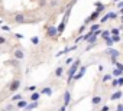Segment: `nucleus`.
I'll return each mask as SVG.
<instances>
[{"mask_svg":"<svg viewBox=\"0 0 123 111\" xmlns=\"http://www.w3.org/2000/svg\"><path fill=\"white\" fill-rule=\"evenodd\" d=\"M78 67H80V59L74 61V64L70 67V69H68V72H67V82H71V81H73V77L75 75V72H77Z\"/></svg>","mask_w":123,"mask_h":111,"instance_id":"nucleus-1","label":"nucleus"},{"mask_svg":"<svg viewBox=\"0 0 123 111\" xmlns=\"http://www.w3.org/2000/svg\"><path fill=\"white\" fill-rule=\"evenodd\" d=\"M107 53L111 56V62H114V61L117 59V56L120 55V52H119V50H116V49H109V50H107Z\"/></svg>","mask_w":123,"mask_h":111,"instance_id":"nucleus-2","label":"nucleus"},{"mask_svg":"<svg viewBox=\"0 0 123 111\" xmlns=\"http://www.w3.org/2000/svg\"><path fill=\"white\" fill-rule=\"evenodd\" d=\"M98 16H100V13H97V12H93V13H91V15H90V16H88V17L86 19L84 25H87V23H91V22H94V20H96V19H97Z\"/></svg>","mask_w":123,"mask_h":111,"instance_id":"nucleus-3","label":"nucleus"},{"mask_svg":"<svg viewBox=\"0 0 123 111\" xmlns=\"http://www.w3.org/2000/svg\"><path fill=\"white\" fill-rule=\"evenodd\" d=\"M46 35H48L49 38H54V36H56V35H58V30H56V28H55V26H49V28L46 29Z\"/></svg>","mask_w":123,"mask_h":111,"instance_id":"nucleus-4","label":"nucleus"},{"mask_svg":"<svg viewBox=\"0 0 123 111\" xmlns=\"http://www.w3.org/2000/svg\"><path fill=\"white\" fill-rule=\"evenodd\" d=\"M19 87H20V81H19V79H15V81L10 84V88H9V89H10V91H18Z\"/></svg>","mask_w":123,"mask_h":111,"instance_id":"nucleus-5","label":"nucleus"},{"mask_svg":"<svg viewBox=\"0 0 123 111\" xmlns=\"http://www.w3.org/2000/svg\"><path fill=\"white\" fill-rule=\"evenodd\" d=\"M84 72H86V67H81V68H80V72H78L77 75H74V77H73V79H75V81L81 79V78H83V75H84Z\"/></svg>","mask_w":123,"mask_h":111,"instance_id":"nucleus-6","label":"nucleus"},{"mask_svg":"<svg viewBox=\"0 0 123 111\" xmlns=\"http://www.w3.org/2000/svg\"><path fill=\"white\" fill-rule=\"evenodd\" d=\"M70 101H71V94H70V91H65V94H64V107H67L70 104Z\"/></svg>","mask_w":123,"mask_h":111,"instance_id":"nucleus-7","label":"nucleus"},{"mask_svg":"<svg viewBox=\"0 0 123 111\" xmlns=\"http://www.w3.org/2000/svg\"><path fill=\"white\" fill-rule=\"evenodd\" d=\"M38 107V102H31V104H26V110L25 111H31V110H33V108H36Z\"/></svg>","mask_w":123,"mask_h":111,"instance_id":"nucleus-8","label":"nucleus"},{"mask_svg":"<svg viewBox=\"0 0 123 111\" xmlns=\"http://www.w3.org/2000/svg\"><path fill=\"white\" fill-rule=\"evenodd\" d=\"M96 6H97V7H96V12H97V13H100V12H103V10L106 9V6H104L103 3H96Z\"/></svg>","mask_w":123,"mask_h":111,"instance_id":"nucleus-9","label":"nucleus"},{"mask_svg":"<svg viewBox=\"0 0 123 111\" xmlns=\"http://www.w3.org/2000/svg\"><path fill=\"white\" fill-rule=\"evenodd\" d=\"M15 20H16V23H23L25 22V16L23 15H16L15 16Z\"/></svg>","mask_w":123,"mask_h":111,"instance_id":"nucleus-10","label":"nucleus"},{"mask_svg":"<svg viewBox=\"0 0 123 111\" xmlns=\"http://www.w3.org/2000/svg\"><path fill=\"white\" fill-rule=\"evenodd\" d=\"M38 100H39V94L38 92H32L31 94V101L32 102H38Z\"/></svg>","mask_w":123,"mask_h":111,"instance_id":"nucleus-11","label":"nucleus"},{"mask_svg":"<svg viewBox=\"0 0 123 111\" xmlns=\"http://www.w3.org/2000/svg\"><path fill=\"white\" fill-rule=\"evenodd\" d=\"M62 72H64V68H62V67H58L56 71H55V77H58V78L62 77Z\"/></svg>","mask_w":123,"mask_h":111,"instance_id":"nucleus-12","label":"nucleus"},{"mask_svg":"<svg viewBox=\"0 0 123 111\" xmlns=\"http://www.w3.org/2000/svg\"><path fill=\"white\" fill-rule=\"evenodd\" d=\"M122 97V91H116L114 94H111V97H110V100H119Z\"/></svg>","mask_w":123,"mask_h":111,"instance_id":"nucleus-13","label":"nucleus"},{"mask_svg":"<svg viewBox=\"0 0 123 111\" xmlns=\"http://www.w3.org/2000/svg\"><path fill=\"white\" fill-rule=\"evenodd\" d=\"M91 102H93L94 105H97V104H100V102H101V97H100V95H96V97H93V100H91Z\"/></svg>","mask_w":123,"mask_h":111,"instance_id":"nucleus-14","label":"nucleus"},{"mask_svg":"<svg viewBox=\"0 0 123 111\" xmlns=\"http://www.w3.org/2000/svg\"><path fill=\"white\" fill-rule=\"evenodd\" d=\"M15 56H16L18 59H23V52H22L20 49H18V50H15Z\"/></svg>","mask_w":123,"mask_h":111,"instance_id":"nucleus-15","label":"nucleus"},{"mask_svg":"<svg viewBox=\"0 0 123 111\" xmlns=\"http://www.w3.org/2000/svg\"><path fill=\"white\" fill-rule=\"evenodd\" d=\"M106 17H107V20H109V19H116V17H117V13H114V12H109V13L106 15Z\"/></svg>","mask_w":123,"mask_h":111,"instance_id":"nucleus-16","label":"nucleus"},{"mask_svg":"<svg viewBox=\"0 0 123 111\" xmlns=\"http://www.w3.org/2000/svg\"><path fill=\"white\" fill-rule=\"evenodd\" d=\"M96 39H97V36H96V35L93 33V35H91V36H88V38H87L86 40H87L88 43H94V42H96Z\"/></svg>","mask_w":123,"mask_h":111,"instance_id":"nucleus-17","label":"nucleus"},{"mask_svg":"<svg viewBox=\"0 0 123 111\" xmlns=\"http://www.w3.org/2000/svg\"><path fill=\"white\" fill-rule=\"evenodd\" d=\"M122 74H123V71H120V69H114V71H113L110 75H113V77H117V78H119Z\"/></svg>","mask_w":123,"mask_h":111,"instance_id":"nucleus-18","label":"nucleus"},{"mask_svg":"<svg viewBox=\"0 0 123 111\" xmlns=\"http://www.w3.org/2000/svg\"><path fill=\"white\" fill-rule=\"evenodd\" d=\"M41 94H46V95H51V94H52V89H51L49 87H46V88H43V89L41 91Z\"/></svg>","mask_w":123,"mask_h":111,"instance_id":"nucleus-19","label":"nucleus"},{"mask_svg":"<svg viewBox=\"0 0 123 111\" xmlns=\"http://www.w3.org/2000/svg\"><path fill=\"white\" fill-rule=\"evenodd\" d=\"M26 104H28V102H26L25 100H20V101H18V107H19V108H25V107H26Z\"/></svg>","mask_w":123,"mask_h":111,"instance_id":"nucleus-20","label":"nucleus"},{"mask_svg":"<svg viewBox=\"0 0 123 111\" xmlns=\"http://www.w3.org/2000/svg\"><path fill=\"white\" fill-rule=\"evenodd\" d=\"M23 97H22V94H16V95H13L12 97V101H20Z\"/></svg>","mask_w":123,"mask_h":111,"instance_id":"nucleus-21","label":"nucleus"},{"mask_svg":"<svg viewBox=\"0 0 123 111\" xmlns=\"http://www.w3.org/2000/svg\"><path fill=\"white\" fill-rule=\"evenodd\" d=\"M96 30H98V25H97V23H94V25L90 28V32H91V33H94Z\"/></svg>","mask_w":123,"mask_h":111,"instance_id":"nucleus-22","label":"nucleus"},{"mask_svg":"<svg viewBox=\"0 0 123 111\" xmlns=\"http://www.w3.org/2000/svg\"><path fill=\"white\" fill-rule=\"evenodd\" d=\"M119 32H120V29L119 28H114V29H111V36H116V35H119Z\"/></svg>","mask_w":123,"mask_h":111,"instance_id":"nucleus-23","label":"nucleus"},{"mask_svg":"<svg viewBox=\"0 0 123 111\" xmlns=\"http://www.w3.org/2000/svg\"><path fill=\"white\" fill-rule=\"evenodd\" d=\"M100 35H101V38H103V39H107V38H109V35H110V32H109V30H104V32H101Z\"/></svg>","mask_w":123,"mask_h":111,"instance_id":"nucleus-24","label":"nucleus"},{"mask_svg":"<svg viewBox=\"0 0 123 111\" xmlns=\"http://www.w3.org/2000/svg\"><path fill=\"white\" fill-rule=\"evenodd\" d=\"M113 64H114V65H116V69H120V71H123V65H122V64H120V62H117V61H114V62H113Z\"/></svg>","mask_w":123,"mask_h":111,"instance_id":"nucleus-25","label":"nucleus"},{"mask_svg":"<svg viewBox=\"0 0 123 111\" xmlns=\"http://www.w3.org/2000/svg\"><path fill=\"white\" fill-rule=\"evenodd\" d=\"M31 42H32L33 45H38V43H39V38H38V36H33V38L31 39Z\"/></svg>","mask_w":123,"mask_h":111,"instance_id":"nucleus-26","label":"nucleus"},{"mask_svg":"<svg viewBox=\"0 0 123 111\" xmlns=\"http://www.w3.org/2000/svg\"><path fill=\"white\" fill-rule=\"evenodd\" d=\"M111 40H113V43H116V42H120V36H119V35H116V36H111Z\"/></svg>","mask_w":123,"mask_h":111,"instance_id":"nucleus-27","label":"nucleus"},{"mask_svg":"<svg viewBox=\"0 0 123 111\" xmlns=\"http://www.w3.org/2000/svg\"><path fill=\"white\" fill-rule=\"evenodd\" d=\"M106 45H107V46H111V45H113V40H111V38H110V36L106 39Z\"/></svg>","mask_w":123,"mask_h":111,"instance_id":"nucleus-28","label":"nucleus"},{"mask_svg":"<svg viewBox=\"0 0 123 111\" xmlns=\"http://www.w3.org/2000/svg\"><path fill=\"white\" fill-rule=\"evenodd\" d=\"M109 79H111V75H110V74H109V75H104V77H103V81H104V82H106V81H109Z\"/></svg>","mask_w":123,"mask_h":111,"instance_id":"nucleus-29","label":"nucleus"},{"mask_svg":"<svg viewBox=\"0 0 123 111\" xmlns=\"http://www.w3.org/2000/svg\"><path fill=\"white\" fill-rule=\"evenodd\" d=\"M117 85H123V78H122V77L117 78Z\"/></svg>","mask_w":123,"mask_h":111,"instance_id":"nucleus-30","label":"nucleus"},{"mask_svg":"<svg viewBox=\"0 0 123 111\" xmlns=\"http://www.w3.org/2000/svg\"><path fill=\"white\" fill-rule=\"evenodd\" d=\"M35 89H36V87H28L26 88V91H29V92H33Z\"/></svg>","mask_w":123,"mask_h":111,"instance_id":"nucleus-31","label":"nucleus"},{"mask_svg":"<svg viewBox=\"0 0 123 111\" xmlns=\"http://www.w3.org/2000/svg\"><path fill=\"white\" fill-rule=\"evenodd\" d=\"M5 43H6V38L0 36V45H5Z\"/></svg>","mask_w":123,"mask_h":111,"instance_id":"nucleus-32","label":"nucleus"},{"mask_svg":"<svg viewBox=\"0 0 123 111\" xmlns=\"http://www.w3.org/2000/svg\"><path fill=\"white\" fill-rule=\"evenodd\" d=\"M122 7H123V2H117V9L122 10Z\"/></svg>","mask_w":123,"mask_h":111,"instance_id":"nucleus-33","label":"nucleus"},{"mask_svg":"<svg viewBox=\"0 0 123 111\" xmlns=\"http://www.w3.org/2000/svg\"><path fill=\"white\" fill-rule=\"evenodd\" d=\"M2 30H3V32H9V30H10V28H9V26H6V25H5V26H3V28H2Z\"/></svg>","mask_w":123,"mask_h":111,"instance_id":"nucleus-34","label":"nucleus"},{"mask_svg":"<svg viewBox=\"0 0 123 111\" xmlns=\"http://www.w3.org/2000/svg\"><path fill=\"white\" fill-rule=\"evenodd\" d=\"M109 110H110V108H109V107H107V105H103V107H101V110H100V111H109Z\"/></svg>","mask_w":123,"mask_h":111,"instance_id":"nucleus-35","label":"nucleus"},{"mask_svg":"<svg viewBox=\"0 0 123 111\" xmlns=\"http://www.w3.org/2000/svg\"><path fill=\"white\" fill-rule=\"evenodd\" d=\"M84 29H86V25H83V26L78 29V32H80V33H83V32H84Z\"/></svg>","mask_w":123,"mask_h":111,"instance_id":"nucleus-36","label":"nucleus"},{"mask_svg":"<svg viewBox=\"0 0 123 111\" xmlns=\"http://www.w3.org/2000/svg\"><path fill=\"white\" fill-rule=\"evenodd\" d=\"M111 85H113L114 88H116V87H119V85H117V79H113V82H111Z\"/></svg>","mask_w":123,"mask_h":111,"instance_id":"nucleus-37","label":"nucleus"},{"mask_svg":"<svg viewBox=\"0 0 123 111\" xmlns=\"http://www.w3.org/2000/svg\"><path fill=\"white\" fill-rule=\"evenodd\" d=\"M117 111H123V105H122V104L117 105Z\"/></svg>","mask_w":123,"mask_h":111,"instance_id":"nucleus-38","label":"nucleus"},{"mask_svg":"<svg viewBox=\"0 0 123 111\" xmlns=\"http://www.w3.org/2000/svg\"><path fill=\"white\" fill-rule=\"evenodd\" d=\"M16 38H18V39H22V38H23V35H22V33H16Z\"/></svg>","mask_w":123,"mask_h":111,"instance_id":"nucleus-39","label":"nucleus"},{"mask_svg":"<svg viewBox=\"0 0 123 111\" xmlns=\"http://www.w3.org/2000/svg\"><path fill=\"white\" fill-rule=\"evenodd\" d=\"M73 61H74V59H73V58H68V59H67V64H71V62H73Z\"/></svg>","mask_w":123,"mask_h":111,"instance_id":"nucleus-40","label":"nucleus"},{"mask_svg":"<svg viewBox=\"0 0 123 111\" xmlns=\"http://www.w3.org/2000/svg\"><path fill=\"white\" fill-rule=\"evenodd\" d=\"M65 110H67V107H64V105L61 107V111H65Z\"/></svg>","mask_w":123,"mask_h":111,"instance_id":"nucleus-41","label":"nucleus"},{"mask_svg":"<svg viewBox=\"0 0 123 111\" xmlns=\"http://www.w3.org/2000/svg\"><path fill=\"white\" fill-rule=\"evenodd\" d=\"M113 2H120V0H113Z\"/></svg>","mask_w":123,"mask_h":111,"instance_id":"nucleus-42","label":"nucleus"},{"mask_svg":"<svg viewBox=\"0 0 123 111\" xmlns=\"http://www.w3.org/2000/svg\"><path fill=\"white\" fill-rule=\"evenodd\" d=\"M73 2H77V0H73Z\"/></svg>","mask_w":123,"mask_h":111,"instance_id":"nucleus-43","label":"nucleus"}]
</instances>
